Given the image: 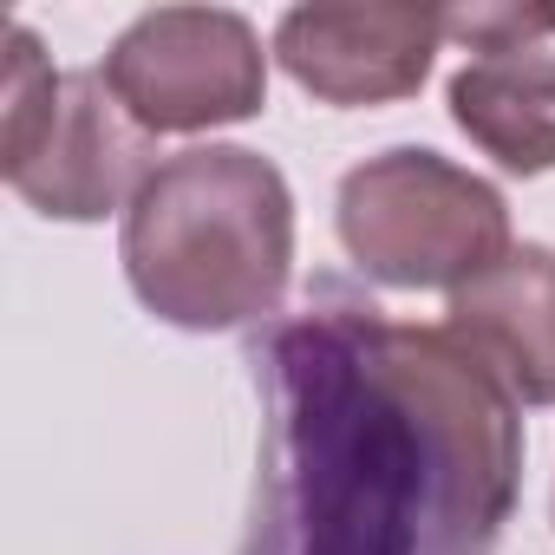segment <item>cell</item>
<instances>
[{
  "label": "cell",
  "mask_w": 555,
  "mask_h": 555,
  "mask_svg": "<svg viewBox=\"0 0 555 555\" xmlns=\"http://www.w3.org/2000/svg\"><path fill=\"white\" fill-rule=\"evenodd\" d=\"M548 34H555V8H451L444 14V40L470 47L477 60L535 53V40Z\"/></svg>",
  "instance_id": "9"
},
{
  "label": "cell",
  "mask_w": 555,
  "mask_h": 555,
  "mask_svg": "<svg viewBox=\"0 0 555 555\" xmlns=\"http://www.w3.org/2000/svg\"><path fill=\"white\" fill-rule=\"evenodd\" d=\"M125 282L164 327L235 334L282 314L295 282V190L248 144L157 157L118 229Z\"/></svg>",
  "instance_id": "2"
},
{
  "label": "cell",
  "mask_w": 555,
  "mask_h": 555,
  "mask_svg": "<svg viewBox=\"0 0 555 555\" xmlns=\"http://www.w3.org/2000/svg\"><path fill=\"white\" fill-rule=\"evenodd\" d=\"M105 86L125 118L151 138H190L216 125H242L268 105V53L261 34L229 8H157L138 14L112 53Z\"/></svg>",
  "instance_id": "5"
},
{
  "label": "cell",
  "mask_w": 555,
  "mask_h": 555,
  "mask_svg": "<svg viewBox=\"0 0 555 555\" xmlns=\"http://www.w3.org/2000/svg\"><path fill=\"white\" fill-rule=\"evenodd\" d=\"M261 444L242 555H496L516 399L451 327H405L321 282L248 347Z\"/></svg>",
  "instance_id": "1"
},
{
  "label": "cell",
  "mask_w": 555,
  "mask_h": 555,
  "mask_svg": "<svg viewBox=\"0 0 555 555\" xmlns=\"http://www.w3.org/2000/svg\"><path fill=\"white\" fill-rule=\"evenodd\" d=\"M334 229L360 274L405 295H457L516 248L503 190L425 144H399L353 164L340 177Z\"/></svg>",
  "instance_id": "3"
},
{
  "label": "cell",
  "mask_w": 555,
  "mask_h": 555,
  "mask_svg": "<svg viewBox=\"0 0 555 555\" xmlns=\"http://www.w3.org/2000/svg\"><path fill=\"white\" fill-rule=\"evenodd\" d=\"M451 125L496 157L509 177L555 170V53H496L470 60L444 86Z\"/></svg>",
  "instance_id": "8"
},
{
  "label": "cell",
  "mask_w": 555,
  "mask_h": 555,
  "mask_svg": "<svg viewBox=\"0 0 555 555\" xmlns=\"http://www.w3.org/2000/svg\"><path fill=\"white\" fill-rule=\"evenodd\" d=\"M151 170V131L125 118L105 73H53L34 34L8 27V190L53 222H105L131 209Z\"/></svg>",
  "instance_id": "4"
},
{
  "label": "cell",
  "mask_w": 555,
  "mask_h": 555,
  "mask_svg": "<svg viewBox=\"0 0 555 555\" xmlns=\"http://www.w3.org/2000/svg\"><path fill=\"white\" fill-rule=\"evenodd\" d=\"M444 327L516 405H555V248L516 242L451 295Z\"/></svg>",
  "instance_id": "7"
},
{
  "label": "cell",
  "mask_w": 555,
  "mask_h": 555,
  "mask_svg": "<svg viewBox=\"0 0 555 555\" xmlns=\"http://www.w3.org/2000/svg\"><path fill=\"white\" fill-rule=\"evenodd\" d=\"M438 40H444L438 8L308 0V8H288L282 27H274V60H282V73L308 99H321L334 112H360V105L412 99L431 73Z\"/></svg>",
  "instance_id": "6"
}]
</instances>
